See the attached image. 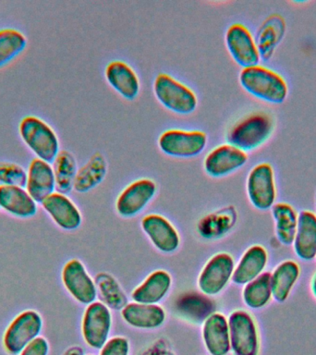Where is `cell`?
<instances>
[{
	"instance_id": "cell-1",
	"label": "cell",
	"mask_w": 316,
	"mask_h": 355,
	"mask_svg": "<svg viewBox=\"0 0 316 355\" xmlns=\"http://www.w3.org/2000/svg\"><path fill=\"white\" fill-rule=\"evenodd\" d=\"M240 83L247 93L269 104H282L288 97V86L284 77L260 64L241 69Z\"/></svg>"
},
{
	"instance_id": "cell-2",
	"label": "cell",
	"mask_w": 316,
	"mask_h": 355,
	"mask_svg": "<svg viewBox=\"0 0 316 355\" xmlns=\"http://www.w3.org/2000/svg\"><path fill=\"white\" fill-rule=\"evenodd\" d=\"M276 122L272 114L255 111L236 122L227 135V143L244 152L259 148L273 135Z\"/></svg>"
},
{
	"instance_id": "cell-3",
	"label": "cell",
	"mask_w": 316,
	"mask_h": 355,
	"mask_svg": "<svg viewBox=\"0 0 316 355\" xmlns=\"http://www.w3.org/2000/svg\"><path fill=\"white\" fill-rule=\"evenodd\" d=\"M19 130L22 140L39 159L53 163L60 153V143L54 130L46 122L37 116H27L21 119Z\"/></svg>"
},
{
	"instance_id": "cell-4",
	"label": "cell",
	"mask_w": 316,
	"mask_h": 355,
	"mask_svg": "<svg viewBox=\"0 0 316 355\" xmlns=\"http://www.w3.org/2000/svg\"><path fill=\"white\" fill-rule=\"evenodd\" d=\"M154 92L158 101L172 112L188 115L198 104L196 94L170 75L158 74L154 83Z\"/></svg>"
},
{
	"instance_id": "cell-5",
	"label": "cell",
	"mask_w": 316,
	"mask_h": 355,
	"mask_svg": "<svg viewBox=\"0 0 316 355\" xmlns=\"http://www.w3.org/2000/svg\"><path fill=\"white\" fill-rule=\"evenodd\" d=\"M43 329V318L35 310H25L19 313L6 329L3 343L6 351L11 355L21 354L40 335Z\"/></svg>"
},
{
	"instance_id": "cell-6",
	"label": "cell",
	"mask_w": 316,
	"mask_h": 355,
	"mask_svg": "<svg viewBox=\"0 0 316 355\" xmlns=\"http://www.w3.org/2000/svg\"><path fill=\"white\" fill-rule=\"evenodd\" d=\"M246 188L249 202L256 209H271L276 200V184L273 166L266 162L254 166L247 178Z\"/></svg>"
},
{
	"instance_id": "cell-7",
	"label": "cell",
	"mask_w": 316,
	"mask_h": 355,
	"mask_svg": "<svg viewBox=\"0 0 316 355\" xmlns=\"http://www.w3.org/2000/svg\"><path fill=\"white\" fill-rule=\"evenodd\" d=\"M207 144V133L202 130H168L158 139L161 151L174 157H197Z\"/></svg>"
},
{
	"instance_id": "cell-8",
	"label": "cell",
	"mask_w": 316,
	"mask_h": 355,
	"mask_svg": "<svg viewBox=\"0 0 316 355\" xmlns=\"http://www.w3.org/2000/svg\"><path fill=\"white\" fill-rule=\"evenodd\" d=\"M230 347L235 355H258L259 335L251 313L236 310L229 318Z\"/></svg>"
},
{
	"instance_id": "cell-9",
	"label": "cell",
	"mask_w": 316,
	"mask_h": 355,
	"mask_svg": "<svg viewBox=\"0 0 316 355\" xmlns=\"http://www.w3.org/2000/svg\"><path fill=\"white\" fill-rule=\"evenodd\" d=\"M226 44L233 60L243 69L259 64L261 57L256 42L245 25H230L226 33Z\"/></svg>"
},
{
	"instance_id": "cell-10",
	"label": "cell",
	"mask_w": 316,
	"mask_h": 355,
	"mask_svg": "<svg viewBox=\"0 0 316 355\" xmlns=\"http://www.w3.org/2000/svg\"><path fill=\"white\" fill-rule=\"evenodd\" d=\"M234 269L235 263L231 255L227 252L216 254L208 261L200 274V290L208 296L220 293L232 279Z\"/></svg>"
},
{
	"instance_id": "cell-11",
	"label": "cell",
	"mask_w": 316,
	"mask_h": 355,
	"mask_svg": "<svg viewBox=\"0 0 316 355\" xmlns=\"http://www.w3.org/2000/svg\"><path fill=\"white\" fill-rule=\"evenodd\" d=\"M111 327V313L107 305L91 302L86 308L82 319V335L91 348L102 349L107 343Z\"/></svg>"
},
{
	"instance_id": "cell-12",
	"label": "cell",
	"mask_w": 316,
	"mask_h": 355,
	"mask_svg": "<svg viewBox=\"0 0 316 355\" xmlns=\"http://www.w3.org/2000/svg\"><path fill=\"white\" fill-rule=\"evenodd\" d=\"M62 282L67 291L80 304H91L96 298V283L78 259L69 260L64 266Z\"/></svg>"
},
{
	"instance_id": "cell-13",
	"label": "cell",
	"mask_w": 316,
	"mask_h": 355,
	"mask_svg": "<svg viewBox=\"0 0 316 355\" xmlns=\"http://www.w3.org/2000/svg\"><path fill=\"white\" fill-rule=\"evenodd\" d=\"M154 180L141 179L130 183L122 191L116 202L118 213L124 218H130L140 213L157 193Z\"/></svg>"
},
{
	"instance_id": "cell-14",
	"label": "cell",
	"mask_w": 316,
	"mask_h": 355,
	"mask_svg": "<svg viewBox=\"0 0 316 355\" xmlns=\"http://www.w3.org/2000/svg\"><path fill=\"white\" fill-rule=\"evenodd\" d=\"M247 161L248 155L246 152L229 144H221L207 155L204 168L210 176L220 178L243 168Z\"/></svg>"
},
{
	"instance_id": "cell-15",
	"label": "cell",
	"mask_w": 316,
	"mask_h": 355,
	"mask_svg": "<svg viewBox=\"0 0 316 355\" xmlns=\"http://www.w3.org/2000/svg\"><path fill=\"white\" fill-rule=\"evenodd\" d=\"M55 223L61 229L73 230L82 223V215L66 194L53 193L41 202Z\"/></svg>"
},
{
	"instance_id": "cell-16",
	"label": "cell",
	"mask_w": 316,
	"mask_h": 355,
	"mask_svg": "<svg viewBox=\"0 0 316 355\" xmlns=\"http://www.w3.org/2000/svg\"><path fill=\"white\" fill-rule=\"evenodd\" d=\"M26 191L36 202L44 201L55 193V180L51 164L35 158L27 171Z\"/></svg>"
},
{
	"instance_id": "cell-17",
	"label": "cell",
	"mask_w": 316,
	"mask_h": 355,
	"mask_svg": "<svg viewBox=\"0 0 316 355\" xmlns=\"http://www.w3.org/2000/svg\"><path fill=\"white\" fill-rule=\"evenodd\" d=\"M141 227L161 252H175L179 247V236L173 225L164 216L150 214L141 220Z\"/></svg>"
},
{
	"instance_id": "cell-18",
	"label": "cell",
	"mask_w": 316,
	"mask_h": 355,
	"mask_svg": "<svg viewBox=\"0 0 316 355\" xmlns=\"http://www.w3.org/2000/svg\"><path fill=\"white\" fill-rule=\"evenodd\" d=\"M294 252L299 259L310 262L316 258V215L310 210L299 213L293 241Z\"/></svg>"
},
{
	"instance_id": "cell-19",
	"label": "cell",
	"mask_w": 316,
	"mask_h": 355,
	"mask_svg": "<svg viewBox=\"0 0 316 355\" xmlns=\"http://www.w3.org/2000/svg\"><path fill=\"white\" fill-rule=\"evenodd\" d=\"M268 263L267 250L260 244H254L244 252L235 266L232 282L238 285H246L265 272Z\"/></svg>"
},
{
	"instance_id": "cell-20",
	"label": "cell",
	"mask_w": 316,
	"mask_h": 355,
	"mask_svg": "<svg viewBox=\"0 0 316 355\" xmlns=\"http://www.w3.org/2000/svg\"><path fill=\"white\" fill-rule=\"evenodd\" d=\"M105 78L111 87L123 98L134 100L140 92V80L129 64L121 60L108 63L105 71Z\"/></svg>"
},
{
	"instance_id": "cell-21",
	"label": "cell",
	"mask_w": 316,
	"mask_h": 355,
	"mask_svg": "<svg viewBox=\"0 0 316 355\" xmlns=\"http://www.w3.org/2000/svg\"><path fill=\"white\" fill-rule=\"evenodd\" d=\"M202 336L212 355H227L231 349L229 321L222 313H213L204 321Z\"/></svg>"
},
{
	"instance_id": "cell-22",
	"label": "cell",
	"mask_w": 316,
	"mask_h": 355,
	"mask_svg": "<svg viewBox=\"0 0 316 355\" xmlns=\"http://www.w3.org/2000/svg\"><path fill=\"white\" fill-rule=\"evenodd\" d=\"M0 207L22 218H32L37 212V202L19 186H0Z\"/></svg>"
},
{
	"instance_id": "cell-23",
	"label": "cell",
	"mask_w": 316,
	"mask_h": 355,
	"mask_svg": "<svg viewBox=\"0 0 316 355\" xmlns=\"http://www.w3.org/2000/svg\"><path fill=\"white\" fill-rule=\"evenodd\" d=\"M121 315L128 324L138 329H155L166 319L165 311L159 305L135 302L125 305Z\"/></svg>"
},
{
	"instance_id": "cell-24",
	"label": "cell",
	"mask_w": 316,
	"mask_h": 355,
	"mask_svg": "<svg viewBox=\"0 0 316 355\" xmlns=\"http://www.w3.org/2000/svg\"><path fill=\"white\" fill-rule=\"evenodd\" d=\"M299 276L301 268L296 261L288 259L279 263L271 273L273 298L277 302L287 301Z\"/></svg>"
},
{
	"instance_id": "cell-25",
	"label": "cell",
	"mask_w": 316,
	"mask_h": 355,
	"mask_svg": "<svg viewBox=\"0 0 316 355\" xmlns=\"http://www.w3.org/2000/svg\"><path fill=\"white\" fill-rule=\"evenodd\" d=\"M170 286L171 277L168 272L164 270L152 272L140 286L132 291L133 301L140 304H157L166 296Z\"/></svg>"
},
{
	"instance_id": "cell-26",
	"label": "cell",
	"mask_w": 316,
	"mask_h": 355,
	"mask_svg": "<svg viewBox=\"0 0 316 355\" xmlns=\"http://www.w3.org/2000/svg\"><path fill=\"white\" fill-rule=\"evenodd\" d=\"M271 210L277 240L282 245H292L298 226L299 213L292 205L285 202H276Z\"/></svg>"
},
{
	"instance_id": "cell-27",
	"label": "cell",
	"mask_w": 316,
	"mask_h": 355,
	"mask_svg": "<svg viewBox=\"0 0 316 355\" xmlns=\"http://www.w3.org/2000/svg\"><path fill=\"white\" fill-rule=\"evenodd\" d=\"M215 304L207 296L199 293H187L176 302V311L182 318L194 323L207 320L215 313Z\"/></svg>"
},
{
	"instance_id": "cell-28",
	"label": "cell",
	"mask_w": 316,
	"mask_h": 355,
	"mask_svg": "<svg viewBox=\"0 0 316 355\" xmlns=\"http://www.w3.org/2000/svg\"><path fill=\"white\" fill-rule=\"evenodd\" d=\"M285 21L281 17H269L257 33L256 42L261 60H268L274 54V49L281 41L285 33Z\"/></svg>"
},
{
	"instance_id": "cell-29",
	"label": "cell",
	"mask_w": 316,
	"mask_h": 355,
	"mask_svg": "<svg viewBox=\"0 0 316 355\" xmlns=\"http://www.w3.org/2000/svg\"><path fill=\"white\" fill-rule=\"evenodd\" d=\"M107 171V164L104 155L96 153L85 166L78 169L74 190L80 193L91 190L104 180Z\"/></svg>"
},
{
	"instance_id": "cell-30",
	"label": "cell",
	"mask_w": 316,
	"mask_h": 355,
	"mask_svg": "<svg viewBox=\"0 0 316 355\" xmlns=\"http://www.w3.org/2000/svg\"><path fill=\"white\" fill-rule=\"evenodd\" d=\"M243 299L244 304L251 309L258 310L267 306L273 299L270 272H263L256 279L247 283L243 288Z\"/></svg>"
},
{
	"instance_id": "cell-31",
	"label": "cell",
	"mask_w": 316,
	"mask_h": 355,
	"mask_svg": "<svg viewBox=\"0 0 316 355\" xmlns=\"http://www.w3.org/2000/svg\"><path fill=\"white\" fill-rule=\"evenodd\" d=\"M55 180V190L58 193L67 194L71 193L74 187L75 178L78 171L77 162L74 155L63 150L60 151L53 161Z\"/></svg>"
},
{
	"instance_id": "cell-32",
	"label": "cell",
	"mask_w": 316,
	"mask_h": 355,
	"mask_svg": "<svg viewBox=\"0 0 316 355\" xmlns=\"http://www.w3.org/2000/svg\"><path fill=\"white\" fill-rule=\"evenodd\" d=\"M236 219L237 212L234 207L223 208L202 218L198 225L199 232L204 238H219L234 226Z\"/></svg>"
},
{
	"instance_id": "cell-33",
	"label": "cell",
	"mask_w": 316,
	"mask_h": 355,
	"mask_svg": "<svg viewBox=\"0 0 316 355\" xmlns=\"http://www.w3.org/2000/svg\"><path fill=\"white\" fill-rule=\"evenodd\" d=\"M26 46L27 39L19 31L11 28L0 30V68L21 54Z\"/></svg>"
},
{
	"instance_id": "cell-34",
	"label": "cell",
	"mask_w": 316,
	"mask_h": 355,
	"mask_svg": "<svg viewBox=\"0 0 316 355\" xmlns=\"http://www.w3.org/2000/svg\"><path fill=\"white\" fill-rule=\"evenodd\" d=\"M96 286L108 306L114 309H119L127 304L123 291L109 275L104 273L98 275L96 277Z\"/></svg>"
},
{
	"instance_id": "cell-35",
	"label": "cell",
	"mask_w": 316,
	"mask_h": 355,
	"mask_svg": "<svg viewBox=\"0 0 316 355\" xmlns=\"http://www.w3.org/2000/svg\"><path fill=\"white\" fill-rule=\"evenodd\" d=\"M27 172L22 166L11 162H0V186H26Z\"/></svg>"
},
{
	"instance_id": "cell-36",
	"label": "cell",
	"mask_w": 316,
	"mask_h": 355,
	"mask_svg": "<svg viewBox=\"0 0 316 355\" xmlns=\"http://www.w3.org/2000/svg\"><path fill=\"white\" fill-rule=\"evenodd\" d=\"M129 343L126 338L116 337L105 344L100 355H129Z\"/></svg>"
},
{
	"instance_id": "cell-37",
	"label": "cell",
	"mask_w": 316,
	"mask_h": 355,
	"mask_svg": "<svg viewBox=\"0 0 316 355\" xmlns=\"http://www.w3.org/2000/svg\"><path fill=\"white\" fill-rule=\"evenodd\" d=\"M49 352V344L46 338L38 337L25 347L19 355H47Z\"/></svg>"
},
{
	"instance_id": "cell-38",
	"label": "cell",
	"mask_w": 316,
	"mask_h": 355,
	"mask_svg": "<svg viewBox=\"0 0 316 355\" xmlns=\"http://www.w3.org/2000/svg\"><path fill=\"white\" fill-rule=\"evenodd\" d=\"M143 355H174L162 340L157 341Z\"/></svg>"
},
{
	"instance_id": "cell-39",
	"label": "cell",
	"mask_w": 316,
	"mask_h": 355,
	"mask_svg": "<svg viewBox=\"0 0 316 355\" xmlns=\"http://www.w3.org/2000/svg\"><path fill=\"white\" fill-rule=\"evenodd\" d=\"M310 291H312L313 296L316 299V272L313 274L312 280H310Z\"/></svg>"
},
{
	"instance_id": "cell-40",
	"label": "cell",
	"mask_w": 316,
	"mask_h": 355,
	"mask_svg": "<svg viewBox=\"0 0 316 355\" xmlns=\"http://www.w3.org/2000/svg\"><path fill=\"white\" fill-rule=\"evenodd\" d=\"M65 355H82V351L79 347H73V348L69 349Z\"/></svg>"
},
{
	"instance_id": "cell-41",
	"label": "cell",
	"mask_w": 316,
	"mask_h": 355,
	"mask_svg": "<svg viewBox=\"0 0 316 355\" xmlns=\"http://www.w3.org/2000/svg\"><path fill=\"white\" fill-rule=\"evenodd\" d=\"M315 215H316V193L315 196Z\"/></svg>"
},
{
	"instance_id": "cell-42",
	"label": "cell",
	"mask_w": 316,
	"mask_h": 355,
	"mask_svg": "<svg viewBox=\"0 0 316 355\" xmlns=\"http://www.w3.org/2000/svg\"><path fill=\"white\" fill-rule=\"evenodd\" d=\"M232 355H235V354H232Z\"/></svg>"
},
{
	"instance_id": "cell-43",
	"label": "cell",
	"mask_w": 316,
	"mask_h": 355,
	"mask_svg": "<svg viewBox=\"0 0 316 355\" xmlns=\"http://www.w3.org/2000/svg\"><path fill=\"white\" fill-rule=\"evenodd\" d=\"M88 355H91V354H88Z\"/></svg>"
}]
</instances>
